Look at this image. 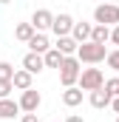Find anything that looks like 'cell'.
Here are the masks:
<instances>
[{
    "label": "cell",
    "mask_w": 119,
    "mask_h": 122,
    "mask_svg": "<svg viewBox=\"0 0 119 122\" xmlns=\"http://www.w3.org/2000/svg\"><path fill=\"white\" fill-rule=\"evenodd\" d=\"M77 57H79V62H91V65H96V62L108 60V51H105V46H102V43L88 40V43H79Z\"/></svg>",
    "instance_id": "obj_1"
},
{
    "label": "cell",
    "mask_w": 119,
    "mask_h": 122,
    "mask_svg": "<svg viewBox=\"0 0 119 122\" xmlns=\"http://www.w3.org/2000/svg\"><path fill=\"white\" fill-rule=\"evenodd\" d=\"M79 65H82V62H79V57H74V54L62 60V65H60V82H62L65 88H71V85L79 82V74H82Z\"/></svg>",
    "instance_id": "obj_2"
},
{
    "label": "cell",
    "mask_w": 119,
    "mask_h": 122,
    "mask_svg": "<svg viewBox=\"0 0 119 122\" xmlns=\"http://www.w3.org/2000/svg\"><path fill=\"white\" fill-rule=\"evenodd\" d=\"M94 20L102 26H119V3H102L94 9Z\"/></svg>",
    "instance_id": "obj_3"
},
{
    "label": "cell",
    "mask_w": 119,
    "mask_h": 122,
    "mask_svg": "<svg viewBox=\"0 0 119 122\" xmlns=\"http://www.w3.org/2000/svg\"><path fill=\"white\" fill-rule=\"evenodd\" d=\"M102 85H105V77H102L99 68H82V74H79V88L82 91H96Z\"/></svg>",
    "instance_id": "obj_4"
},
{
    "label": "cell",
    "mask_w": 119,
    "mask_h": 122,
    "mask_svg": "<svg viewBox=\"0 0 119 122\" xmlns=\"http://www.w3.org/2000/svg\"><path fill=\"white\" fill-rule=\"evenodd\" d=\"M40 102H43V97L34 91V88H29V91H23V97H20V108L26 111V114H34L37 108H40Z\"/></svg>",
    "instance_id": "obj_5"
},
{
    "label": "cell",
    "mask_w": 119,
    "mask_h": 122,
    "mask_svg": "<svg viewBox=\"0 0 119 122\" xmlns=\"http://www.w3.org/2000/svg\"><path fill=\"white\" fill-rule=\"evenodd\" d=\"M31 26H34L37 31L51 29V26H54V14H51L48 9H37V11H34V17H31Z\"/></svg>",
    "instance_id": "obj_6"
},
{
    "label": "cell",
    "mask_w": 119,
    "mask_h": 122,
    "mask_svg": "<svg viewBox=\"0 0 119 122\" xmlns=\"http://www.w3.org/2000/svg\"><path fill=\"white\" fill-rule=\"evenodd\" d=\"M71 29H74L71 14H57V17H54V26H51V31H54L57 37H68V34H71Z\"/></svg>",
    "instance_id": "obj_7"
},
{
    "label": "cell",
    "mask_w": 119,
    "mask_h": 122,
    "mask_svg": "<svg viewBox=\"0 0 119 122\" xmlns=\"http://www.w3.org/2000/svg\"><path fill=\"white\" fill-rule=\"evenodd\" d=\"M23 68L31 71V74H40L43 68H45V60H43V54H37V51H29L26 57H23Z\"/></svg>",
    "instance_id": "obj_8"
},
{
    "label": "cell",
    "mask_w": 119,
    "mask_h": 122,
    "mask_svg": "<svg viewBox=\"0 0 119 122\" xmlns=\"http://www.w3.org/2000/svg\"><path fill=\"white\" fill-rule=\"evenodd\" d=\"M23 108H20V102H14V99H0V119H14L17 114H20Z\"/></svg>",
    "instance_id": "obj_9"
},
{
    "label": "cell",
    "mask_w": 119,
    "mask_h": 122,
    "mask_svg": "<svg viewBox=\"0 0 119 122\" xmlns=\"http://www.w3.org/2000/svg\"><path fill=\"white\" fill-rule=\"evenodd\" d=\"M91 34H94V26L91 23H74V29H71V37L77 43H88Z\"/></svg>",
    "instance_id": "obj_10"
},
{
    "label": "cell",
    "mask_w": 119,
    "mask_h": 122,
    "mask_svg": "<svg viewBox=\"0 0 119 122\" xmlns=\"http://www.w3.org/2000/svg\"><path fill=\"white\" fill-rule=\"evenodd\" d=\"M111 102H114V97L105 91V85L96 88V91H91V105H94V108H108Z\"/></svg>",
    "instance_id": "obj_11"
},
{
    "label": "cell",
    "mask_w": 119,
    "mask_h": 122,
    "mask_svg": "<svg viewBox=\"0 0 119 122\" xmlns=\"http://www.w3.org/2000/svg\"><path fill=\"white\" fill-rule=\"evenodd\" d=\"M31 77H34V74L23 68V71H14V80H11V82H14L17 91H29V88H31Z\"/></svg>",
    "instance_id": "obj_12"
},
{
    "label": "cell",
    "mask_w": 119,
    "mask_h": 122,
    "mask_svg": "<svg viewBox=\"0 0 119 122\" xmlns=\"http://www.w3.org/2000/svg\"><path fill=\"white\" fill-rule=\"evenodd\" d=\"M62 102H65L68 108H77V105L82 102V88H74V85L65 88V91H62Z\"/></svg>",
    "instance_id": "obj_13"
},
{
    "label": "cell",
    "mask_w": 119,
    "mask_h": 122,
    "mask_svg": "<svg viewBox=\"0 0 119 122\" xmlns=\"http://www.w3.org/2000/svg\"><path fill=\"white\" fill-rule=\"evenodd\" d=\"M43 60H45V68H60L62 60H65V54H62L60 48H48V51L43 54Z\"/></svg>",
    "instance_id": "obj_14"
},
{
    "label": "cell",
    "mask_w": 119,
    "mask_h": 122,
    "mask_svg": "<svg viewBox=\"0 0 119 122\" xmlns=\"http://www.w3.org/2000/svg\"><path fill=\"white\" fill-rule=\"evenodd\" d=\"M29 48H31V51H37V54H45V51L51 48V43H48L45 34H34V37L29 40Z\"/></svg>",
    "instance_id": "obj_15"
},
{
    "label": "cell",
    "mask_w": 119,
    "mask_h": 122,
    "mask_svg": "<svg viewBox=\"0 0 119 122\" xmlns=\"http://www.w3.org/2000/svg\"><path fill=\"white\" fill-rule=\"evenodd\" d=\"M57 48L65 54V57H71V54H77V48H79V43L74 40V37H57Z\"/></svg>",
    "instance_id": "obj_16"
},
{
    "label": "cell",
    "mask_w": 119,
    "mask_h": 122,
    "mask_svg": "<svg viewBox=\"0 0 119 122\" xmlns=\"http://www.w3.org/2000/svg\"><path fill=\"white\" fill-rule=\"evenodd\" d=\"M34 34H37V29H34L31 23H20V26L14 29V37H17L20 43H29V40L34 37Z\"/></svg>",
    "instance_id": "obj_17"
},
{
    "label": "cell",
    "mask_w": 119,
    "mask_h": 122,
    "mask_svg": "<svg viewBox=\"0 0 119 122\" xmlns=\"http://www.w3.org/2000/svg\"><path fill=\"white\" fill-rule=\"evenodd\" d=\"M91 40L105 46V43L111 40V29H108V26H102V23H96V26H94V34H91Z\"/></svg>",
    "instance_id": "obj_18"
},
{
    "label": "cell",
    "mask_w": 119,
    "mask_h": 122,
    "mask_svg": "<svg viewBox=\"0 0 119 122\" xmlns=\"http://www.w3.org/2000/svg\"><path fill=\"white\" fill-rule=\"evenodd\" d=\"M14 80V68L9 62H0V82H11Z\"/></svg>",
    "instance_id": "obj_19"
},
{
    "label": "cell",
    "mask_w": 119,
    "mask_h": 122,
    "mask_svg": "<svg viewBox=\"0 0 119 122\" xmlns=\"http://www.w3.org/2000/svg\"><path fill=\"white\" fill-rule=\"evenodd\" d=\"M105 91L111 94V97H119V77H114V80H105Z\"/></svg>",
    "instance_id": "obj_20"
},
{
    "label": "cell",
    "mask_w": 119,
    "mask_h": 122,
    "mask_svg": "<svg viewBox=\"0 0 119 122\" xmlns=\"http://www.w3.org/2000/svg\"><path fill=\"white\" fill-rule=\"evenodd\" d=\"M108 65H111L114 71H119V48L116 51H108Z\"/></svg>",
    "instance_id": "obj_21"
},
{
    "label": "cell",
    "mask_w": 119,
    "mask_h": 122,
    "mask_svg": "<svg viewBox=\"0 0 119 122\" xmlns=\"http://www.w3.org/2000/svg\"><path fill=\"white\" fill-rule=\"evenodd\" d=\"M11 88H14V82H0V99H6L11 94Z\"/></svg>",
    "instance_id": "obj_22"
},
{
    "label": "cell",
    "mask_w": 119,
    "mask_h": 122,
    "mask_svg": "<svg viewBox=\"0 0 119 122\" xmlns=\"http://www.w3.org/2000/svg\"><path fill=\"white\" fill-rule=\"evenodd\" d=\"M20 122H40V119H37V111H34V114H23Z\"/></svg>",
    "instance_id": "obj_23"
},
{
    "label": "cell",
    "mask_w": 119,
    "mask_h": 122,
    "mask_svg": "<svg viewBox=\"0 0 119 122\" xmlns=\"http://www.w3.org/2000/svg\"><path fill=\"white\" fill-rule=\"evenodd\" d=\"M111 40H114V43L119 46V26H114V31H111Z\"/></svg>",
    "instance_id": "obj_24"
},
{
    "label": "cell",
    "mask_w": 119,
    "mask_h": 122,
    "mask_svg": "<svg viewBox=\"0 0 119 122\" xmlns=\"http://www.w3.org/2000/svg\"><path fill=\"white\" fill-rule=\"evenodd\" d=\"M65 122H85V119H82V117H77V114H71V117H68Z\"/></svg>",
    "instance_id": "obj_25"
},
{
    "label": "cell",
    "mask_w": 119,
    "mask_h": 122,
    "mask_svg": "<svg viewBox=\"0 0 119 122\" xmlns=\"http://www.w3.org/2000/svg\"><path fill=\"white\" fill-rule=\"evenodd\" d=\"M111 108H114V111L119 114V97H114V102H111Z\"/></svg>",
    "instance_id": "obj_26"
},
{
    "label": "cell",
    "mask_w": 119,
    "mask_h": 122,
    "mask_svg": "<svg viewBox=\"0 0 119 122\" xmlns=\"http://www.w3.org/2000/svg\"><path fill=\"white\" fill-rule=\"evenodd\" d=\"M0 3H11V0H0Z\"/></svg>",
    "instance_id": "obj_27"
},
{
    "label": "cell",
    "mask_w": 119,
    "mask_h": 122,
    "mask_svg": "<svg viewBox=\"0 0 119 122\" xmlns=\"http://www.w3.org/2000/svg\"><path fill=\"white\" fill-rule=\"evenodd\" d=\"M116 122H119V117H116Z\"/></svg>",
    "instance_id": "obj_28"
},
{
    "label": "cell",
    "mask_w": 119,
    "mask_h": 122,
    "mask_svg": "<svg viewBox=\"0 0 119 122\" xmlns=\"http://www.w3.org/2000/svg\"><path fill=\"white\" fill-rule=\"evenodd\" d=\"M116 3H119V0H116Z\"/></svg>",
    "instance_id": "obj_29"
}]
</instances>
